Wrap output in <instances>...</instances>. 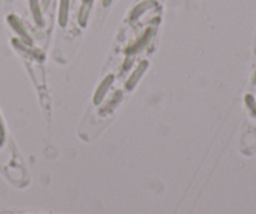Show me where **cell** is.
Here are the masks:
<instances>
[{
    "instance_id": "obj_1",
    "label": "cell",
    "mask_w": 256,
    "mask_h": 214,
    "mask_svg": "<svg viewBox=\"0 0 256 214\" xmlns=\"http://www.w3.org/2000/svg\"><path fill=\"white\" fill-rule=\"evenodd\" d=\"M113 79H114L113 76H109L108 78L104 79V82L100 84V86H99L98 90H96L95 96H94V103L98 104V103H100L101 100H103L104 96H105V93H106V90L109 89L110 84L113 83Z\"/></svg>"
},
{
    "instance_id": "obj_2",
    "label": "cell",
    "mask_w": 256,
    "mask_h": 214,
    "mask_svg": "<svg viewBox=\"0 0 256 214\" xmlns=\"http://www.w3.org/2000/svg\"><path fill=\"white\" fill-rule=\"evenodd\" d=\"M146 68H148V63H146V62H143V63H141L140 66H138V69L134 72V74L131 76L130 80H129V83H128V88L129 89H131L134 86H135L136 83H138V80L140 79V76H143V73L145 72Z\"/></svg>"
},
{
    "instance_id": "obj_3",
    "label": "cell",
    "mask_w": 256,
    "mask_h": 214,
    "mask_svg": "<svg viewBox=\"0 0 256 214\" xmlns=\"http://www.w3.org/2000/svg\"><path fill=\"white\" fill-rule=\"evenodd\" d=\"M68 0H63V2H61V14H60V23L63 24H65V16H66V8H68Z\"/></svg>"
}]
</instances>
